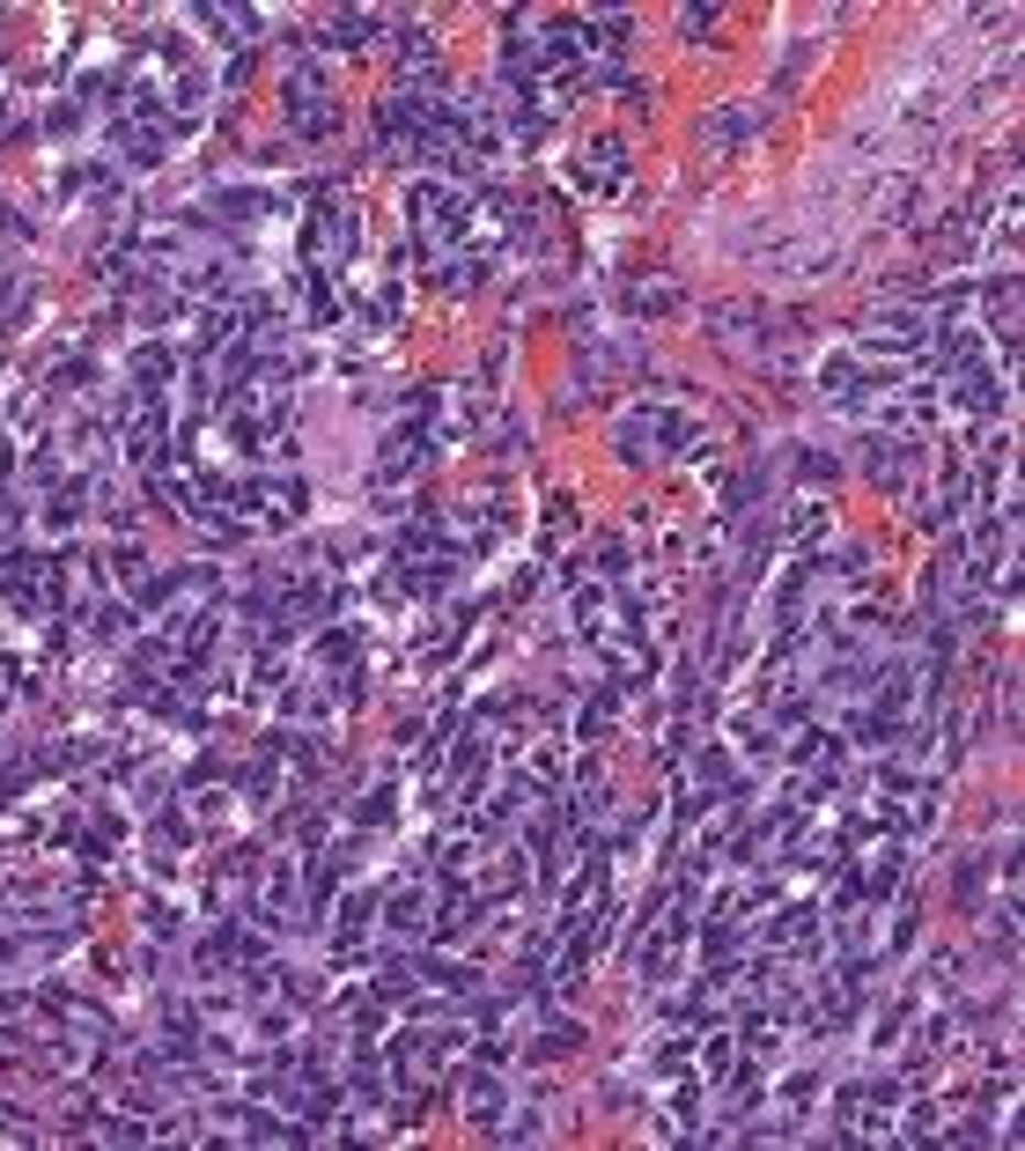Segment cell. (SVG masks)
<instances>
[{"instance_id":"obj_1","label":"cell","mask_w":1025,"mask_h":1151,"mask_svg":"<svg viewBox=\"0 0 1025 1151\" xmlns=\"http://www.w3.org/2000/svg\"><path fill=\"white\" fill-rule=\"evenodd\" d=\"M229 510H266V524H295L310 510V495H303V480H237Z\"/></svg>"},{"instance_id":"obj_2","label":"cell","mask_w":1025,"mask_h":1151,"mask_svg":"<svg viewBox=\"0 0 1025 1151\" xmlns=\"http://www.w3.org/2000/svg\"><path fill=\"white\" fill-rule=\"evenodd\" d=\"M295 901H303V864H295V857H273V864H266V886H259V923H266V931H281Z\"/></svg>"},{"instance_id":"obj_3","label":"cell","mask_w":1025,"mask_h":1151,"mask_svg":"<svg viewBox=\"0 0 1025 1151\" xmlns=\"http://www.w3.org/2000/svg\"><path fill=\"white\" fill-rule=\"evenodd\" d=\"M502 1107H510V1085H502V1071H494V1063H472V1071H465V1122L494 1129V1122H502Z\"/></svg>"},{"instance_id":"obj_4","label":"cell","mask_w":1025,"mask_h":1151,"mask_svg":"<svg viewBox=\"0 0 1025 1151\" xmlns=\"http://www.w3.org/2000/svg\"><path fill=\"white\" fill-rule=\"evenodd\" d=\"M428 923H436V915H428V886H414V893H391V908H384V931L391 937H428Z\"/></svg>"},{"instance_id":"obj_5","label":"cell","mask_w":1025,"mask_h":1151,"mask_svg":"<svg viewBox=\"0 0 1025 1151\" xmlns=\"http://www.w3.org/2000/svg\"><path fill=\"white\" fill-rule=\"evenodd\" d=\"M767 945H775V953H811V945H819V908L775 915V923H767Z\"/></svg>"},{"instance_id":"obj_6","label":"cell","mask_w":1025,"mask_h":1151,"mask_svg":"<svg viewBox=\"0 0 1025 1151\" xmlns=\"http://www.w3.org/2000/svg\"><path fill=\"white\" fill-rule=\"evenodd\" d=\"M576 177H584L590 193H612V185H620V141H598V148H584V163H576Z\"/></svg>"},{"instance_id":"obj_7","label":"cell","mask_w":1025,"mask_h":1151,"mask_svg":"<svg viewBox=\"0 0 1025 1151\" xmlns=\"http://www.w3.org/2000/svg\"><path fill=\"white\" fill-rule=\"evenodd\" d=\"M753 126H760V111H716V119H701V141L716 148V155H731V148L745 141Z\"/></svg>"},{"instance_id":"obj_8","label":"cell","mask_w":1025,"mask_h":1151,"mask_svg":"<svg viewBox=\"0 0 1025 1151\" xmlns=\"http://www.w3.org/2000/svg\"><path fill=\"white\" fill-rule=\"evenodd\" d=\"M612 709H620V686H590V702L576 709V731H584V738H606L612 731Z\"/></svg>"},{"instance_id":"obj_9","label":"cell","mask_w":1025,"mask_h":1151,"mask_svg":"<svg viewBox=\"0 0 1025 1151\" xmlns=\"http://www.w3.org/2000/svg\"><path fill=\"white\" fill-rule=\"evenodd\" d=\"M133 628H141V606H103L97 612V642H111V650H133Z\"/></svg>"},{"instance_id":"obj_10","label":"cell","mask_w":1025,"mask_h":1151,"mask_svg":"<svg viewBox=\"0 0 1025 1151\" xmlns=\"http://www.w3.org/2000/svg\"><path fill=\"white\" fill-rule=\"evenodd\" d=\"M74 524H81V480L45 495V532H74Z\"/></svg>"},{"instance_id":"obj_11","label":"cell","mask_w":1025,"mask_h":1151,"mask_svg":"<svg viewBox=\"0 0 1025 1151\" xmlns=\"http://www.w3.org/2000/svg\"><path fill=\"white\" fill-rule=\"evenodd\" d=\"M171 369H177L171 347H141V355H133V384H141V392H163V377H171Z\"/></svg>"},{"instance_id":"obj_12","label":"cell","mask_w":1025,"mask_h":1151,"mask_svg":"<svg viewBox=\"0 0 1025 1151\" xmlns=\"http://www.w3.org/2000/svg\"><path fill=\"white\" fill-rule=\"evenodd\" d=\"M731 1071H738V1041H731V1033H716V1041H701V1078H708V1085H723V1078H731Z\"/></svg>"},{"instance_id":"obj_13","label":"cell","mask_w":1025,"mask_h":1151,"mask_svg":"<svg viewBox=\"0 0 1025 1151\" xmlns=\"http://www.w3.org/2000/svg\"><path fill=\"white\" fill-rule=\"evenodd\" d=\"M369 37H377V15H332V30H325L332 52H355V45H369Z\"/></svg>"},{"instance_id":"obj_14","label":"cell","mask_w":1025,"mask_h":1151,"mask_svg":"<svg viewBox=\"0 0 1025 1151\" xmlns=\"http://www.w3.org/2000/svg\"><path fill=\"white\" fill-rule=\"evenodd\" d=\"M391 819H399V790L391 783H377L362 797V805H355V827H391Z\"/></svg>"},{"instance_id":"obj_15","label":"cell","mask_w":1025,"mask_h":1151,"mask_svg":"<svg viewBox=\"0 0 1025 1151\" xmlns=\"http://www.w3.org/2000/svg\"><path fill=\"white\" fill-rule=\"evenodd\" d=\"M377 915V886H362V893H347L340 901V937H362V923Z\"/></svg>"},{"instance_id":"obj_16","label":"cell","mask_w":1025,"mask_h":1151,"mask_svg":"<svg viewBox=\"0 0 1025 1151\" xmlns=\"http://www.w3.org/2000/svg\"><path fill=\"white\" fill-rule=\"evenodd\" d=\"M288 126L303 133V141H325V133L340 126V111H332V104H310V111H288Z\"/></svg>"},{"instance_id":"obj_17","label":"cell","mask_w":1025,"mask_h":1151,"mask_svg":"<svg viewBox=\"0 0 1025 1151\" xmlns=\"http://www.w3.org/2000/svg\"><path fill=\"white\" fill-rule=\"evenodd\" d=\"M811 1093H819V1078H789L782 1085V1115H811Z\"/></svg>"},{"instance_id":"obj_18","label":"cell","mask_w":1025,"mask_h":1151,"mask_svg":"<svg viewBox=\"0 0 1025 1151\" xmlns=\"http://www.w3.org/2000/svg\"><path fill=\"white\" fill-rule=\"evenodd\" d=\"M811 532H819V502H797L789 510V540H811Z\"/></svg>"},{"instance_id":"obj_19","label":"cell","mask_w":1025,"mask_h":1151,"mask_svg":"<svg viewBox=\"0 0 1025 1151\" xmlns=\"http://www.w3.org/2000/svg\"><path fill=\"white\" fill-rule=\"evenodd\" d=\"M15 295H23V273H15V267H0V318L15 311Z\"/></svg>"},{"instance_id":"obj_20","label":"cell","mask_w":1025,"mask_h":1151,"mask_svg":"<svg viewBox=\"0 0 1025 1151\" xmlns=\"http://www.w3.org/2000/svg\"><path fill=\"white\" fill-rule=\"evenodd\" d=\"M45 126H52V133H74V126H81V111H74V104H52Z\"/></svg>"},{"instance_id":"obj_21","label":"cell","mask_w":1025,"mask_h":1151,"mask_svg":"<svg viewBox=\"0 0 1025 1151\" xmlns=\"http://www.w3.org/2000/svg\"><path fill=\"white\" fill-rule=\"evenodd\" d=\"M833 473H841V466H833L827 450H805V480H833Z\"/></svg>"},{"instance_id":"obj_22","label":"cell","mask_w":1025,"mask_h":1151,"mask_svg":"<svg viewBox=\"0 0 1025 1151\" xmlns=\"http://www.w3.org/2000/svg\"><path fill=\"white\" fill-rule=\"evenodd\" d=\"M708 23H716V15H708V8H679V30H686V37H701Z\"/></svg>"}]
</instances>
